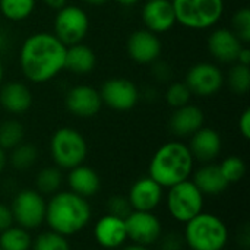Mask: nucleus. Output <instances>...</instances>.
I'll list each match as a JSON object with an SVG mask.
<instances>
[{
    "label": "nucleus",
    "instance_id": "nucleus-24",
    "mask_svg": "<svg viewBox=\"0 0 250 250\" xmlns=\"http://www.w3.org/2000/svg\"><path fill=\"white\" fill-rule=\"evenodd\" d=\"M97 64V56L91 47L79 42L66 47L64 69L75 75H88Z\"/></svg>",
    "mask_w": 250,
    "mask_h": 250
},
{
    "label": "nucleus",
    "instance_id": "nucleus-20",
    "mask_svg": "<svg viewBox=\"0 0 250 250\" xmlns=\"http://www.w3.org/2000/svg\"><path fill=\"white\" fill-rule=\"evenodd\" d=\"M205 114L198 105H183L176 108L170 117V130L177 138H190L195 132L204 127Z\"/></svg>",
    "mask_w": 250,
    "mask_h": 250
},
{
    "label": "nucleus",
    "instance_id": "nucleus-43",
    "mask_svg": "<svg viewBox=\"0 0 250 250\" xmlns=\"http://www.w3.org/2000/svg\"><path fill=\"white\" fill-rule=\"evenodd\" d=\"M120 250H151L148 246H142V245H136V243H130V245H125L122 246Z\"/></svg>",
    "mask_w": 250,
    "mask_h": 250
},
{
    "label": "nucleus",
    "instance_id": "nucleus-46",
    "mask_svg": "<svg viewBox=\"0 0 250 250\" xmlns=\"http://www.w3.org/2000/svg\"><path fill=\"white\" fill-rule=\"evenodd\" d=\"M3 78H4V66H3V62L0 59V85L3 82Z\"/></svg>",
    "mask_w": 250,
    "mask_h": 250
},
{
    "label": "nucleus",
    "instance_id": "nucleus-42",
    "mask_svg": "<svg viewBox=\"0 0 250 250\" xmlns=\"http://www.w3.org/2000/svg\"><path fill=\"white\" fill-rule=\"evenodd\" d=\"M7 167V152L0 148V174L6 170Z\"/></svg>",
    "mask_w": 250,
    "mask_h": 250
},
{
    "label": "nucleus",
    "instance_id": "nucleus-10",
    "mask_svg": "<svg viewBox=\"0 0 250 250\" xmlns=\"http://www.w3.org/2000/svg\"><path fill=\"white\" fill-rule=\"evenodd\" d=\"M126 233L127 240L142 246H152L158 243L163 234L161 220L154 212L132 211L126 218Z\"/></svg>",
    "mask_w": 250,
    "mask_h": 250
},
{
    "label": "nucleus",
    "instance_id": "nucleus-2",
    "mask_svg": "<svg viewBox=\"0 0 250 250\" xmlns=\"http://www.w3.org/2000/svg\"><path fill=\"white\" fill-rule=\"evenodd\" d=\"M91 220L92 208L88 199L70 190H59L47 201L45 224L67 239L83 231Z\"/></svg>",
    "mask_w": 250,
    "mask_h": 250
},
{
    "label": "nucleus",
    "instance_id": "nucleus-39",
    "mask_svg": "<svg viewBox=\"0 0 250 250\" xmlns=\"http://www.w3.org/2000/svg\"><path fill=\"white\" fill-rule=\"evenodd\" d=\"M152 64H154V75L157 76V79L166 81V79L170 78V73H171L170 72V67H167L164 63H158V60L154 62Z\"/></svg>",
    "mask_w": 250,
    "mask_h": 250
},
{
    "label": "nucleus",
    "instance_id": "nucleus-11",
    "mask_svg": "<svg viewBox=\"0 0 250 250\" xmlns=\"http://www.w3.org/2000/svg\"><path fill=\"white\" fill-rule=\"evenodd\" d=\"M98 92L103 104L116 111H129L139 101V89L127 78L107 79Z\"/></svg>",
    "mask_w": 250,
    "mask_h": 250
},
{
    "label": "nucleus",
    "instance_id": "nucleus-25",
    "mask_svg": "<svg viewBox=\"0 0 250 250\" xmlns=\"http://www.w3.org/2000/svg\"><path fill=\"white\" fill-rule=\"evenodd\" d=\"M35 190L41 193L42 196H51L62 190L63 186V170H60L56 166H47L42 167L35 174Z\"/></svg>",
    "mask_w": 250,
    "mask_h": 250
},
{
    "label": "nucleus",
    "instance_id": "nucleus-15",
    "mask_svg": "<svg viewBox=\"0 0 250 250\" xmlns=\"http://www.w3.org/2000/svg\"><path fill=\"white\" fill-rule=\"evenodd\" d=\"M64 104L70 114L81 119L94 117L103 107L100 92L89 85H76L70 88L66 94Z\"/></svg>",
    "mask_w": 250,
    "mask_h": 250
},
{
    "label": "nucleus",
    "instance_id": "nucleus-34",
    "mask_svg": "<svg viewBox=\"0 0 250 250\" xmlns=\"http://www.w3.org/2000/svg\"><path fill=\"white\" fill-rule=\"evenodd\" d=\"M231 31L246 45L250 41V9L242 7L231 18Z\"/></svg>",
    "mask_w": 250,
    "mask_h": 250
},
{
    "label": "nucleus",
    "instance_id": "nucleus-7",
    "mask_svg": "<svg viewBox=\"0 0 250 250\" xmlns=\"http://www.w3.org/2000/svg\"><path fill=\"white\" fill-rule=\"evenodd\" d=\"M204 204L205 196L190 179L168 188V193L166 196V205L170 217L180 224H186L201 214L204 211Z\"/></svg>",
    "mask_w": 250,
    "mask_h": 250
},
{
    "label": "nucleus",
    "instance_id": "nucleus-29",
    "mask_svg": "<svg viewBox=\"0 0 250 250\" xmlns=\"http://www.w3.org/2000/svg\"><path fill=\"white\" fill-rule=\"evenodd\" d=\"M37 0H0L1 15L13 22L29 18L35 9Z\"/></svg>",
    "mask_w": 250,
    "mask_h": 250
},
{
    "label": "nucleus",
    "instance_id": "nucleus-13",
    "mask_svg": "<svg viewBox=\"0 0 250 250\" xmlns=\"http://www.w3.org/2000/svg\"><path fill=\"white\" fill-rule=\"evenodd\" d=\"M164 199V188H161L149 176L139 177L127 192V201L133 211L154 212Z\"/></svg>",
    "mask_w": 250,
    "mask_h": 250
},
{
    "label": "nucleus",
    "instance_id": "nucleus-37",
    "mask_svg": "<svg viewBox=\"0 0 250 250\" xmlns=\"http://www.w3.org/2000/svg\"><path fill=\"white\" fill-rule=\"evenodd\" d=\"M13 224H15V221H13V215L10 211V205L0 202V233Z\"/></svg>",
    "mask_w": 250,
    "mask_h": 250
},
{
    "label": "nucleus",
    "instance_id": "nucleus-23",
    "mask_svg": "<svg viewBox=\"0 0 250 250\" xmlns=\"http://www.w3.org/2000/svg\"><path fill=\"white\" fill-rule=\"evenodd\" d=\"M66 180H67L69 190L85 199L94 198L101 189V179L98 173L92 167L85 164H81L69 170Z\"/></svg>",
    "mask_w": 250,
    "mask_h": 250
},
{
    "label": "nucleus",
    "instance_id": "nucleus-27",
    "mask_svg": "<svg viewBox=\"0 0 250 250\" xmlns=\"http://www.w3.org/2000/svg\"><path fill=\"white\" fill-rule=\"evenodd\" d=\"M32 236L31 231L13 224L0 233V249L3 250H31Z\"/></svg>",
    "mask_w": 250,
    "mask_h": 250
},
{
    "label": "nucleus",
    "instance_id": "nucleus-33",
    "mask_svg": "<svg viewBox=\"0 0 250 250\" xmlns=\"http://www.w3.org/2000/svg\"><path fill=\"white\" fill-rule=\"evenodd\" d=\"M192 92L185 82H173L166 91V101L171 108H180L190 104Z\"/></svg>",
    "mask_w": 250,
    "mask_h": 250
},
{
    "label": "nucleus",
    "instance_id": "nucleus-47",
    "mask_svg": "<svg viewBox=\"0 0 250 250\" xmlns=\"http://www.w3.org/2000/svg\"><path fill=\"white\" fill-rule=\"evenodd\" d=\"M0 250H3V249H0Z\"/></svg>",
    "mask_w": 250,
    "mask_h": 250
},
{
    "label": "nucleus",
    "instance_id": "nucleus-6",
    "mask_svg": "<svg viewBox=\"0 0 250 250\" xmlns=\"http://www.w3.org/2000/svg\"><path fill=\"white\" fill-rule=\"evenodd\" d=\"M50 155L60 170H72L85 163L88 144L81 132L73 127H60L50 138Z\"/></svg>",
    "mask_w": 250,
    "mask_h": 250
},
{
    "label": "nucleus",
    "instance_id": "nucleus-36",
    "mask_svg": "<svg viewBox=\"0 0 250 250\" xmlns=\"http://www.w3.org/2000/svg\"><path fill=\"white\" fill-rule=\"evenodd\" d=\"M158 245H160V250H183L186 246L183 236L176 231L161 234Z\"/></svg>",
    "mask_w": 250,
    "mask_h": 250
},
{
    "label": "nucleus",
    "instance_id": "nucleus-16",
    "mask_svg": "<svg viewBox=\"0 0 250 250\" xmlns=\"http://www.w3.org/2000/svg\"><path fill=\"white\" fill-rule=\"evenodd\" d=\"M92 236L95 243L104 250L120 249L127 242L126 224L123 218L104 214L94 226Z\"/></svg>",
    "mask_w": 250,
    "mask_h": 250
},
{
    "label": "nucleus",
    "instance_id": "nucleus-9",
    "mask_svg": "<svg viewBox=\"0 0 250 250\" xmlns=\"http://www.w3.org/2000/svg\"><path fill=\"white\" fill-rule=\"evenodd\" d=\"M89 29L86 12L76 4H66L59 9L54 18V35L66 47L82 42Z\"/></svg>",
    "mask_w": 250,
    "mask_h": 250
},
{
    "label": "nucleus",
    "instance_id": "nucleus-21",
    "mask_svg": "<svg viewBox=\"0 0 250 250\" xmlns=\"http://www.w3.org/2000/svg\"><path fill=\"white\" fill-rule=\"evenodd\" d=\"M190 177L204 196H220L230 186L224 179L220 166L215 163L202 164L198 170H193Z\"/></svg>",
    "mask_w": 250,
    "mask_h": 250
},
{
    "label": "nucleus",
    "instance_id": "nucleus-30",
    "mask_svg": "<svg viewBox=\"0 0 250 250\" xmlns=\"http://www.w3.org/2000/svg\"><path fill=\"white\" fill-rule=\"evenodd\" d=\"M31 250H72V246L67 237L56 231L47 230L32 237Z\"/></svg>",
    "mask_w": 250,
    "mask_h": 250
},
{
    "label": "nucleus",
    "instance_id": "nucleus-22",
    "mask_svg": "<svg viewBox=\"0 0 250 250\" xmlns=\"http://www.w3.org/2000/svg\"><path fill=\"white\" fill-rule=\"evenodd\" d=\"M0 105L10 114H23L32 105V94L23 82H7L0 88Z\"/></svg>",
    "mask_w": 250,
    "mask_h": 250
},
{
    "label": "nucleus",
    "instance_id": "nucleus-41",
    "mask_svg": "<svg viewBox=\"0 0 250 250\" xmlns=\"http://www.w3.org/2000/svg\"><path fill=\"white\" fill-rule=\"evenodd\" d=\"M42 3L53 10H59L67 4V0H42Z\"/></svg>",
    "mask_w": 250,
    "mask_h": 250
},
{
    "label": "nucleus",
    "instance_id": "nucleus-19",
    "mask_svg": "<svg viewBox=\"0 0 250 250\" xmlns=\"http://www.w3.org/2000/svg\"><path fill=\"white\" fill-rule=\"evenodd\" d=\"M189 149L195 161L201 164L214 163L223 149V139L215 129L211 127H201L190 136Z\"/></svg>",
    "mask_w": 250,
    "mask_h": 250
},
{
    "label": "nucleus",
    "instance_id": "nucleus-31",
    "mask_svg": "<svg viewBox=\"0 0 250 250\" xmlns=\"http://www.w3.org/2000/svg\"><path fill=\"white\" fill-rule=\"evenodd\" d=\"M227 82H229L230 89H231L234 94H239V95L248 94L250 89L249 66L236 63V64L230 69V72H229Z\"/></svg>",
    "mask_w": 250,
    "mask_h": 250
},
{
    "label": "nucleus",
    "instance_id": "nucleus-5",
    "mask_svg": "<svg viewBox=\"0 0 250 250\" xmlns=\"http://www.w3.org/2000/svg\"><path fill=\"white\" fill-rule=\"evenodd\" d=\"M176 22L188 29L215 26L224 13V0H171Z\"/></svg>",
    "mask_w": 250,
    "mask_h": 250
},
{
    "label": "nucleus",
    "instance_id": "nucleus-32",
    "mask_svg": "<svg viewBox=\"0 0 250 250\" xmlns=\"http://www.w3.org/2000/svg\"><path fill=\"white\" fill-rule=\"evenodd\" d=\"M218 166L224 179L229 182V185L239 183L246 174V163L243 161V158L237 155H230L224 158Z\"/></svg>",
    "mask_w": 250,
    "mask_h": 250
},
{
    "label": "nucleus",
    "instance_id": "nucleus-35",
    "mask_svg": "<svg viewBox=\"0 0 250 250\" xmlns=\"http://www.w3.org/2000/svg\"><path fill=\"white\" fill-rule=\"evenodd\" d=\"M105 208H107V214L123 218V220L133 211L127 201V196H122V195H113L107 201Z\"/></svg>",
    "mask_w": 250,
    "mask_h": 250
},
{
    "label": "nucleus",
    "instance_id": "nucleus-26",
    "mask_svg": "<svg viewBox=\"0 0 250 250\" xmlns=\"http://www.w3.org/2000/svg\"><path fill=\"white\" fill-rule=\"evenodd\" d=\"M38 161V149L34 144L21 142L18 146L10 149V155H7V164L16 171H26L32 168Z\"/></svg>",
    "mask_w": 250,
    "mask_h": 250
},
{
    "label": "nucleus",
    "instance_id": "nucleus-18",
    "mask_svg": "<svg viewBox=\"0 0 250 250\" xmlns=\"http://www.w3.org/2000/svg\"><path fill=\"white\" fill-rule=\"evenodd\" d=\"M243 42L239 37L229 28H217L208 37V50L209 54L226 64L237 62V56L243 48Z\"/></svg>",
    "mask_w": 250,
    "mask_h": 250
},
{
    "label": "nucleus",
    "instance_id": "nucleus-14",
    "mask_svg": "<svg viewBox=\"0 0 250 250\" xmlns=\"http://www.w3.org/2000/svg\"><path fill=\"white\" fill-rule=\"evenodd\" d=\"M127 54L139 64H152L161 56V40L148 29H138L127 40Z\"/></svg>",
    "mask_w": 250,
    "mask_h": 250
},
{
    "label": "nucleus",
    "instance_id": "nucleus-45",
    "mask_svg": "<svg viewBox=\"0 0 250 250\" xmlns=\"http://www.w3.org/2000/svg\"><path fill=\"white\" fill-rule=\"evenodd\" d=\"M119 4H122V6H133V4H136L139 0H116Z\"/></svg>",
    "mask_w": 250,
    "mask_h": 250
},
{
    "label": "nucleus",
    "instance_id": "nucleus-8",
    "mask_svg": "<svg viewBox=\"0 0 250 250\" xmlns=\"http://www.w3.org/2000/svg\"><path fill=\"white\" fill-rule=\"evenodd\" d=\"M45 196L35 189H21L12 199L10 211L16 226L34 231L45 224Z\"/></svg>",
    "mask_w": 250,
    "mask_h": 250
},
{
    "label": "nucleus",
    "instance_id": "nucleus-40",
    "mask_svg": "<svg viewBox=\"0 0 250 250\" xmlns=\"http://www.w3.org/2000/svg\"><path fill=\"white\" fill-rule=\"evenodd\" d=\"M236 63H240V64H245V66H249L250 64V50L246 45H243V48L240 50Z\"/></svg>",
    "mask_w": 250,
    "mask_h": 250
},
{
    "label": "nucleus",
    "instance_id": "nucleus-1",
    "mask_svg": "<svg viewBox=\"0 0 250 250\" xmlns=\"http://www.w3.org/2000/svg\"><path fill=\"white\" fill-rule=\"evenodd\" d=\"M66 45L51 32L29 35L19 50V67L25 79L45 83L64 69Z\"/></svg>",
    "mask_w": 250,
    "mask_h": 250
},
{
    "label": "nucleus",
    "instance_id": "nucleus-12",
    "mask_svg": "<svg viewBox=\"0 0 250 250\" xmlns=\"http://www.w3.org/2000/svg\"><path fill=\"white\" fill-rule=\"evenodd\" d=\"M185 83L189 86L192 95L212 97L223 88L224 73L214 63H196L188 70Z\"/></svg>",
    "mask_w": 250,
    "mask_h": 250
},
{
    "label": "nucleus",
    "instance_id": "nucleus-3",
    "mask_svg": "<svg viewBox=\"0 0 250 250\" xmlns=\"http://www.w3.org/2000/svg\"><path fill=\"white\" fill-rule=\"evenodd\" d=\"M195 160L189 146L180 141L163 144L152 155L148 166V176L161 188L168 189L190 179Z\"/></svg>",
    "mask_w": 250,
    "mask_h": 250
},
{
    "label": "nucleus",
    "instance_id": "nucleus-4",
    "mask_svg": "<svg viewBox=\"0 0 250 250\" xmlns=\"http://www.w3.org/2000/svg\"><path fill=\"white\" fill-rule=\"evenodd\" d=\"M183 240L189 250H224L229 245V227L215 214L202 211L185 224Z\"/></svg>",
    "mask_w": 250,
    "mask_h": 250
},
{
    "label": "nucleus",
    "instance_id": "nucleus-38",
    "mask_svg": "<svg viewBox=\"0 0 250 250\" xmlns=\"http://www.w3.org/2000/svg\"><path fill=\"white\" fill-rule=\"evenodd\" d=\"M239 132L248 141L250 139V110L246 108L239 117Z\"/></svg>",
    "mask_w": 250,
    "mask_h": 250
},
{
    "label": "nucleus",
    "instance_id": "nucleus-17",
    "mask_svg": "<svg viewBox=\"0 0 250 250\" xmlns=\"http://www.w3.org/2000/svg\"><path fill=\"white\" fill-rule=\"evenodd\" d=\"M141 16L145 29L154 34L167 32L177 23L171 0H148L142 7Z\"/></svg>",
    "mask_w": 250,
    "mask_h": 250
},
{
    "label": "nucleus",
    "instance_id": "nucleus-44",
    "mask_svg": "<svg viewBox=\"0 0 250 250\" xmlns=\"http://www.w3.org/2000/svg\"><path fill=\"white\" fill-rule=\"evenodd\" d=\"M83 3H86V4H89V6H103V4H105L108 0H82Z\"/></svg>",
    "mask_w": 250,
    "mask_h": 250
},
{
    "label": "nucleus",
    "instance_id": "nucleus-28",
    "mask_svg": "<svg viewBox=\"0 0 250 250\" xmlns=\"http://www.w3.org/2000/svg\"><path fill=\"white\" fill-rule=\"evenodd\" d=\"M25 129L16 119H9L0 123V148L6 152L23 142Z\"/></svg>",
    "mask_w": 250,
    "mask_h": 250
}]
</instances>
